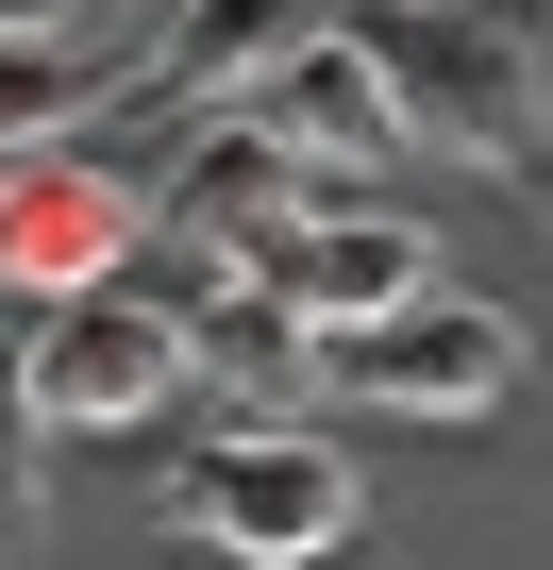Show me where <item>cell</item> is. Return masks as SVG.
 Instances as JSON below:
<instances>
[{
    "instance_id": "12",
    "label": "cell",
    "mask_w": 553,
    "mask_h": 570,
    "mask_svg": "<svg viewBox=\"0 0 553 570\" xmlns=\"http://www.w3.org/2000/svg\"><path fill=\"white\" fill-rule=\"evenodd\" d=\"M0 35H85V0H0Z\"/></svg>"
},
{
    "instance_id": "5",
    "label": "cell",
    "mask_w": 553,
    "mask_h": 570,
    "mask_svg": "<svg viewBox=\"0 0 553 570\" xmlns=\"http://www.w3.org/2000/svg\"><path fill=\"white\" fill-rule=\"evenodd\" d=\"M135 252H151V202L101 151H18V168H0V285L68 303V285H118Z\"/></svg>"
},
{
    "instance_id": "13",
    "label": "cell",
    "mask_w": 553,
    "mask_h": 570,
    "mask_svg": "<svg viewBox=\"0 0 553 570\" xmlns=\"http://www.w3.org/2000/svg\"><path fill=\"white\" fill-rule=\"evenodd\" d=\"M536 18H553V0H536Z\"/></svg>"
},
{
    "instance_id": "2",
    "label": "cell",
    "mask_w": 553,
    "mask_h": 570,
    "mask_svg": "<svg viewBox=\"0 0 553 570\" xmlns=\"http://www.w3.org/2000/svg\"><path fill=\"white\" fill-rule=\"evenodd\" d=\"M168 537L218 553V570H319L353 537V453L303 436V420H251V436H201L168 470Z\"/></svg>"
},
{
    "instance_id": "8",
    "label": "cell",
    "mask_w": 553,
    "mask_h": 570,
    "mask_svg": "<svg viewBox=\"0 0 553 570\" xmlns=\"http://www.w3.org/2000/svg\"><path fill=\"white\" fill-rule=\"evenodd\" d=\"M251 118L303 151V185H369L386 151H419V135H403V101H386V68H369L353 35H303L286 68L251 85Z\"/></svg>"
},
{
    "instance_id": "1",
    "label": "cell",
    "mask_w": 553,
    "mask_h": 570,
    "mask_svg": "<svg viewBox=\"0 0 553 570\" xmlns=\"http://www.w3.org/2000/svg\"><path fill=\"white\" fill-rule=\"evenodd\" d=\"M353 51L386 68V101H403L419 151H453V168H486V185L536 168L553 101H536V51L486 18V0H386V18H353Z\"/></svg>"
},
{
    "instance_id": "9",
    "label": "cell",
    "mask_w": 553,
    "mask_h": 570,
    "mask_svg": "<svg viewBox=\"0 0 553 570\" xmlns=\"http://www.w3.org/2000/svg\"><path fill=\"white\" fill-rule=\"evenodd\" d=\"M303 35H319V0H185L168 51H151V85H185V101H251Z\"/></svg>"
},
{
    "instance_id": "3",
    "label": "cell",
    "mask_w": 553,
    "mask_h": 570,
    "mask_svg": "<svg viewBox=\"0 0 553 570\" xmlns=\"http://www.w3.org/2000/svg\"><path fill=\"white\" fill-rule=\"evenodd\" d=\"M18 386H34L51 436H135V420H168L201 370H185V320L118 268V285H68V303L18 320Z\"/></svg>"
},
{
    "instance_id": "7",
    "label": "cell",
    "mask_w": 553,
    "mask_h": 570,
    "mask_svg": "<svg viewBox=\"0 0 553 570\" xmlns=\"http://www.w3.org/2000/svg\"><path fill=\"white\" fill-rule=\"evenodd\" d=\"M303 202H319V185H303V151L268 135L251 101H218V118L185 135V168H168V202H151V235H168V252H201V268H251V252L286 235Z\"/></svg>"
},
{
    "instance_id": "10",
    "label": "cell",
    "mask_w": 553,
    "mask_h": 570,
    "mask_svg": "<svg viewBox=\"0 0 553 570\" xmlns=\"http://www.w3.org/2000/svg\"><path fill=\"white\" fill-rule=\"evenodd\" d=\"M101 101H118V68L85 35H0V168H18V151H68Z\"/></svg>"
},
{
    "instance_id": "6",
    "label": "cell",
    "mask_w": 553,
    "mask_h": 570,
    "mask_svg": "<svg viewBox=\"0 0 553 570\" xmlns=\"http://www.w3.org/2000/svg\"><path fill=\"white\" fill-rule=\"evenodd\" d=\"M251 285H268L303 336H353V320H386V303H419V285H436V235L386 218V202H303L286 235L251 252Z\"/></svg>"
},
{
    "instance_id": "4",
    "label": "cell",
    "mask_w": 553,
    "mask_h": 570,
    "mask_svg": "<svg viewBox=\"0 0 553 570\" xmlns=\"http://www.w3.org/2000/svg\"><path fill=\"white\" fill-rule=\"evenodd\" d=\"M319 386L369 403V420H503L520 403V320L470 303V285H419V303L319 336Z\"/></svg>"
},
{
    "instance_id": "11",
    "label": "cell",
    "mask_w": 553,
    "mask_h": 570,
    "mask_svg": "<svg viewBox=\"0 0 553 570\" xmlns=\"http://www.w3.org/2000/svg\"><path fill=\"white\" fill-rule=\"evenodd\" d=\"M34 436H51V420H34V386H18V336H0V487H34Z\"/></svg>"
}]
</instances>
